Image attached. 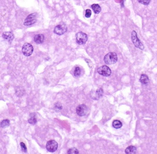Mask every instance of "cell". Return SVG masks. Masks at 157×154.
<instances>
[{
	"label": "cell",
	"mask_w": 157,
	"mask_h": 154,
	"mask_svg": "<svg viewBox=\"0 0 157 154\" xmlns=\"http://www.w3.org/2000/svg\"><path fill=\"white\" fill-rule=\"evenodd\" d=\"M117 59L118 58L116 53L110 52L105 56L104 61L106 64L110 65L116 63L117 62Z\"/></svg>",
	"instance_id": "obj_1"
},
{
	"label": "cell",
	"mask_w": 157,
	"mask_h": 154,
	"mask_svg": "<svg viewBox=\"0 0 157 154\" xmlns=\"http://www.w3.org/2000/svg\"><path fill=\"white\" fill-rule=\"evenodd\" d=\"M131 38L133 44L136 48L140 50H143L144 49L143 44L138 38L137 34L135 31H132V33H131Z\"/></svg>",
	"instance_id": "obj_2"
},
{
	"label": "cell",
	"mask_w": 157,
	"mask_h": 154,
	"mask_svg": "<svg viewBox=\"0 0 157 154\" xmlns=\"http://www.w3.org/2000/svg\"><path fill=\"white\" fill-rule=\"evenodd\" d=\"M33 52V47L30 43H25L22 47V53L25 56H29Z\"/></svg>",
	"instance_id": "obj_3"
},
{
	"label": "cell",
	"mask_w": 157,
	"mask_h": 154,
	"mask_svg": "<svg viewBox=\"0 0 157 154\" xmlns=\"http://www.w3.org/2000/svg\"><path fill=\"white\" fill-rule=\"evenodd\" d=\"M76 38L77 43L79 45H84L87 41V35L84 32H78L76 35Z\"/></svg>",
	"instance_id": "obj_4"
},
{
	"label": "cell",
	"mask_w": 157,
	"mask_h": 154,
	"mask_svg": "<svg viewBox=\"0 0 157 154\" xmlns=\"http://www.w3.org/2000/svg\"><path fill=\"white\" fill-rule=\"evenodd\" d=\"M37 13L30 14L26 17V19H25L24 23V25L25 26H30L34 24L37 21Z\"/></svg>",
	"instance_id": "obj_5"
},
{
	"label": "cell",
	"mask_w": 157,
	"mask_h": 154,
	"mask_svg": "<svg viewBox=\"0 0 157 154\" xmlns=\"http://www.w3.org/2000/svg\"><path fill=\"white\" fill-rule=\"evenodd\" d=\"M97 72L100 75L104 76H110L111 74L110 68L106 65H103L99 68L97 69Z\"/></svg>",
	"instance_id": "obj_6"
},
{
	"label": "cell",
	"mask_w": 157,
	"mask_h": 154,
	"mask_svg": "<svg viewBox=\"0 0 157 154\" xmlns=\"http://www.w3.org/2000/svg\"><path fill=\"white\" fill-rule=\"evenodd\" d=\"M46 149L50 152H54L57 150L58 144L56 141L50 140L48 141L46 145Z\"/></svg>",
	"instance_id": "obj_7"
},
{
	"label": "cell",
	"mask_w": 157,
	"mask_h": 154,
	"mask_svg": "<svg viewBox=\"0 0 157 154\" xmlns=\"http://www.w3.org/2000/svg\"><path fill=\"white\" fill-rule=\"evenodd\" d=\"M67 31V27L64 24H61L55 27L54 32L58 35H61L64 34Z\"/></svg>",
	"instance_id": "obj_8"
},
{
	"label": "cell",
	"mask_w": 157,
	"mask_h": 154,
	"mask_svg": "<svg viewBox=\"0 0 157 154\" xmlns=\"http://www.w3.org/2000/svg\"><path fill=\"white\" fill-rule=\"evenodd\" d=\"M88 112V108L84 104L79 105L76 108V113L80 117L86 115Z\"/></svg>",
	"instance_id": "obj_9"
},
{
	"label": "cell",
	"mask_w": 157,
	"mask_h": 154,
	"mask_svg": "<svg viewBox=\"0 0 157 154\" xmlns=\"http://www.w3.org/2000/svg\"><path fill=\"white\" fill-rule=\"evenodd\" d=\"M2 37L5 40H7L8 41L12 42L14 39V34L11 31H6L2 34Z\"/></svg>",
	"instance_id": "obj_10"
},
{
	"label": "cell",
	"mask_w": 157,
	"mask_h": 154,
	"mask_svg": "<svg viewBox=\"0 0 157 154\" xmlns=\"http://www.w3.org/2000/svg\"><path fill=\"white\" fill-rule=\"evenodd\" d=\"M44 39H45V37H44V35L42 34L36 35L34 38V41L37 44H38L42 43L44 42Z\"/></svg>",
	"instance_id": "obj_11"
},
{
	"label": "cell",
	"mask_w": 157,
	"mask_h": 154,
	"mask_svg": "<svg viewBox=\"0 0 157 154\" xmlns=\"http://www.w3.org/2000/svg\"><path fill=\"white\" fill-rule=\"evenodd\" d=\"M140 83L144 85H147L149 83V79L148 76L145 74L141 75L140 78Z\"/></svg>",
	"instance_id": "obj_12"
},
{
	"label": "cell",
	"mask_w": 157,
	"mask_h": 154,
	"mask_svg": "<svg viewBox=\"0 0 157 154\" xmlns=\"http://www.w3.org/2000/svg\"><path fill=\"white\" fill-rule=\"evenodd\" d=\"M103 90L102 88H100V89L97 90V91L95 92V94H94V96L92 97V98L94 99H96V100L100 99V98L102 97V95H103Z\"/></svg>",
	"instance_id": "obj_13"
},
{
	"label": "cell",
	"mask_w": 157,
	"mask_h": 154,
	"mask_svg": "<svg viewBox=\"0 0 157 154\" xmlns=\"http://www.w3.org/2000/svg\"><path fill=\"white\" fill-rule=\"evenodd\" d=\"M126 154H136V148L133 146H130L126 148L125 151Z\"/></svg>",
	"instance_id": "obj_14"
},
{
	"label": "cell",
	"mask_w": 157,
	"mask_h": 154,
	"mask_svg": "<svg viewBox=\"0 0 157 154\" xmlns=\"http://www.w3.org/2000/svg\"><path fill=\"white\" fill-rule=\"evenodd\" d=\"M91 7H92V9L95 14H99L102 10L100 5L98 4H93V5H92Z\"/></svg>",
	"instance_id": "obj_15"
},
{
	"label": "cell",
	"mask_w": 157,
	"mask_h": 154,
	"mask_svg": "<svg viewBox=\"0 0 157 154\" xmlns=\"http://www.w3.org/2000/svg\"><path fill=\"white\" fill-rule=\"evenodd\" d=\"M112 125L113 128H115L119 129L121 128L123 125H122V123L120 121L115 120L113 122Z\"/></svg>",
	"instance_id": "obj_16"
},
{
	"label": "cell",
	"mask_w": 157,
	"mask_h": 154,
	"mask_svg": "<svg viewBox=\"0 0 157 154\" xmlns=\"http://www.w3.org/2000/svg\"><path fill=\"white\" fill-rule=\"evenodd\" d=\"M10 124V122L9 120H4L2 121V122L1 123V127L2 128H5L6 127H9Z\"/></svg>",
	"instance_id": "obj_17"
},
{
	"label": "cell",
	"mask_w": 157,
	"mask_h": 154,
	"mask_svg": "<svg viewBox=\"0 0 157 154\" xmlns=\"http://www.w3.org/2000/svg\"><path fill=\"white\" fill-rule=\"evenodd\" d=\"M81 74V69L79 67H76L74 72V75L75 77H78L80 76Z\"/></svg>",
	"instance_id": "obj_18"
},
{
	"label": "cell",
	"mask_w": 157,
	"mask_h": 154,
	"mask_svg": "<svg viewBox=\"0 0 157 154\" xmlns=\"http://www.w3.org/2000/svg\"><path fill=\"white\" fill-rule=\"evenodd\" d=\"M28 122L31 124H35L37 122V118L34 116H31V118L28 120Z\"/></svg>",
	"instance_id": "obj_19"
},
{
	"label": "cell",
	"mask_w": 157,
	"mask_h": 154,
	"mask_svg": "<svg viewBox=\"0 0 157 154\" xmlns=\"http://www.w3.org/2000/svg\"><path fill=\"white\" fill-rule=\"evenodd\" d=\"M68 154H79V152L77 148H70L68 151H67Z\"/></svg>",
	"instance_id": "obj_20"
},
{
	"label": "cell",
	"mask_w": 157,
	"mask_h": 154,
	"mask_svg": "<svg viewBox=\"0 0 157 154\" xmlns=\"http://www.w3.org/2000/svg\"><path fill=\"white\" fill-rule=\"evenodd\" d=\"M140 4L145 5H148L151 2V0H138Z\"/></svg>",
	"instance_id": "obj_21"
},
{
	"label": "cell",
	"mask_w": 157,
	"mask_h": 154,
	"mask_svg": "<svg viewBox=\"0 0 157 154\" xmlns=\"http://www.w3.org/2000/svg\"><path fill=\"white\" fill-rule=\"evenodd\" d=\"M20 146H21V148H22V150L23 152L24 153H26L27 152V147L25 144L23 142H21L20 143Z\"/></svg>",
	"instance_id": "obj_22"
},
{
	"label": "cell",
	"mask_w": 157,
	"mask_h": 154,
	"mask_svg": "<svg viewBox=\"0 0 157 154\" xmlns=\"http://www.w3.org/2000/svg\"><path fill=\"white\" fill-rule=\"evenodd\" d=\"M92 14V12L91 11L90 9H86V14H85V16L87 18H90V17Z\"/></svg>",
	"instance_id": "obj_23"
},
{
	"label": "cell",
	"mask_w": 157,
	"mask_h": 154,
	"mask_svg": "<svg viewBox=\"0 0 157 154\" xmlns=\"http://www.w3.org/2000/svg\"><path fill=\"white\" fill-rule=\"evenodd\" d=\"M16 94L17 95V96L20 97V95L21 94V95H23V90H20V89H18V90L16 91Z\"/></svg>",
	"instance_id": "obj_24"
},
{
	"label": "cell",
	"mask_w": 157,
	"mask_h": 154,
	"mask_svg": "<svg viewBox=\"0 0 157 154\" xmlns=\"http://www.w3.org/2000/svg\"><path fill=\"white\" fill-rule=\"evenodd\" d=\"M62 106H61V105H60H60H58L57 103L55 105V109H56V110L59 109V110H60L62 109Z\"/></svg>",
	"instance_id": "obj_25"
}]
</instances>
